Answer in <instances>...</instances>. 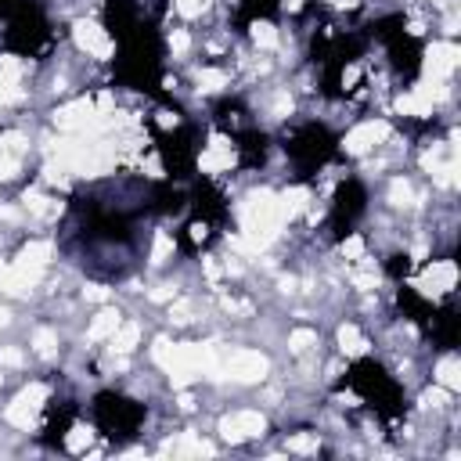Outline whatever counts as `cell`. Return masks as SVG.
Instances as JSON below:
<instances>
[{"label":"cell","mask_w":461,"mask_h":461,"mask_svg":"<svg viewBox=\"0 0 461 461\" xmlns=\"http://www.w3.org/2000/svg\"><path fill=\"white\" fill-rule=\"evenodd\" d=\"M342 256H350V260H364V242H361V238H346V242H342Z\"/></svg>","instance_id":"cell-18"},{"label":"cell","mask_w":461,"mask_h":461,"mask_svg":"<svg viewBox=\"0 0 461 461\" xmlns=\"http://www.w3.org/2000/svg\"><path fill=\"white\" fill-rule=\"evenodd\" d=\"M198 83H202V90H223V87H227V76L216 73V69H202V73H198Z\"/></svg>","instance_id":"cell-15"},{"label":"cell","mask_w":461,"mask_h":461,"mask_svg":"<svg viewBox=\"0 0 461 461\" xmlns=\"http://www.w3.org/2000/svg\"><path fill=\"white\" fill-rule=\"evenodd\" d=\"M411 198H415V191H411L408 181H393V188H389V202L393 206H411Z\"/></svg>","instance_id":"cell-14"},{"label":"cell","mask_w":461,"mask_h":461,"mask_svg":"<svg viewBox=\"0 0 461 461\" xmlns=\"http://www.w3.org/2000/svg\"><path fill=\"white\" fill-rule=\"evenodd\" d=\"M4 324H8V314H4V310H0V328H4Z\"/></svg>","instance_id":"cell-24"},{"label":"cell","mask_w":461,"mask_h":461,"mask_svg":"<svg viewBox=\"0 0 461 461\" xmlns=\"http://www.w3.org/2000/svg\"><path fill=\"white\" fill-rule=\"evenodd\" d=\"M457 371H461L457 361L447 357V361H440V368H436V382H440L447 393H454V389H461V375H457Z\"/></svg>","instance_id":"cell-10"},{"label":"cell","mask_w":461,"mask_h":461,"mask_svg":"<svg viewBox=\"0 0 461 461\" xmlns=\"http://www.w3.org/2000/svg\"><path fill=\"white\" fill-rule=\"evenodd\" d=\"M202 4H206V0H177V11H181L184 18H195V15L202 11Z\"/></svg>","instance_id":"cell-21"},{"label":"cell","mask_w":461,"mask_h":461,"mask_svg":"<svg viewBox=\"0 0 461 461\" xmlns=\"http://www.w3.org/2000/svg\"><path fill=\"white\" fill-rule=\"evenodd\" d=\"M76 43L87 51V54H97V58H108L112 54V43L105 36V29L97 22H76Z\"/></svg>","instance_id":"cell-4"},{"label":"cell","mask_w":461,"mask_h":461,"mask_svg":"<svg viewBox=\"0 0 461 461\" xmlns=\"http://www.w3.org/2000/svg\"><path fill=\"white\" fill-rule=\"evenodd\" d=\"M137 339H141V328L137 324H120L112 332V350L115 354H130L134 346H137Z\"/></svg>","instance_id":"cell-9"},{"label":"cell","mask_w":461,"mask_h":461,"mask_svg":"<svg viewBox=\"0 0 461 461\" xmlns=\"http://www.w3.org/2000/svg\"><path fill=\"white\" fill-rule=\"evenodd\" d=\"M227 375L238 378V382H260L267 375V357L256 354V350H238L227 361Z\"/></svg>","instance_id":"cell-1"},{"label":"cell","mask_w":461,"mask_h":461,"mask_svg":"<svg viewBox=\"0 0 461 461\" xmlns=\"http://www.w3.org/2000/svg\"><path fill=\"white\" fill-rule=\"evenodd\" d=\"M386 134H389V127H386V123L368 120V123H361L357 130L346 134V152H350V155H364V152H371L378 141H386Z\"/></svg>","instance_id":"cell-2"},{"label":"cell","mask_w":461,"mask_h":461,"mask_svg":"<svg viewBox=\"0 0 461 461\" xmlns=\"http://www.w3.org/2000/svg\"><path fill=\"white\" fill-rule=\"evenodd\" d=\"M47 260H51V242H29V245L22 249V256H18V267L40 274V270L47 267Z\"/></svg>","instance_id":"cell-7"},{"label":"cell","mask_w":461,"mask_h":461,"mask_svg":"<svg viewBox=\"0 0 461 461\" xmlns=\"http://www.w3.org/2000/svg\"><path fill=\"white\" fill-rule=\"evenodd\" d=\"M123 321H120V310H101L94 321H90V328H87V335L90 339H112V332L120 328Z\"/></svg>","instance_id":"cell-8"},{"label":"cell","mask_w":461,"mask_h":461,"mask_svg":"<svg viewBox=\"0 0 461 461\" xmlns=\"http://www.w3.org/2000/svg\"><path fill=\"white\" fill-rule=\"evenodd\" d=\"M0 364L15 368V364H22V354H18V350H0Z\"/></svg>","instance_id":"cell-23"},{"label":"cell","mask_w":461,"mask_h":461,"mask_svg":"<svg viewBox=\"0 0 461 461\" xmlns=\"http://www.w3.org/2000/svg\"><path fill=\"white\" fill-rule=\"evenodd\" d=\"M339 346H342V354H350V357H357V354H364V339H361V332L354 328V324H342L339 328Z\"/></svg>","instance_id":"cell-11"},{"label":"cell","mask_w":461,"mask_h":461,"mask_svg":"<svg viewBox=\"0 0 461 461\" xmlns=\"http://www.w3.org/2000/svg\"><path fill=\"white\" fill-rule=\"evenodd\" d=\"M169 253H173V238L166 235V231H159V235H155V249H152V260H155V263H162Z\"/></svg>","instance_id":"cell-16"},{"label":"cell","mask_w":461,"mask_h":461,"mask_svg":"<svg viewBox=\"0 0 461 461\" xmlns=\"http://www.w3.org/2000/svg\"><path fill=\"white\" fill-rule=\"evenodd\" d=\"M454 281H457V270H454L450 260H443V263H433V267H429L422 288H425V292H447V288H454Z\"/></svg>","instance_id":"cell-6"},{"label":"cell","mask_w":461,"mask_h":461,"mask_svg":"<svg viewBox=\"0 0 461 461\" xmlns=\"http://www.w3.org/2000/svg\"><path fill=\"white\" fill-rule=\"evenodd\" d=\"M457 69V47L454 43H433L429 51V73L433 80H447Z\"/></svg>","instance_id":"cell-5"},{"label":"cell","mask_w":461,"mask_h":461,"mask_svg":"<svg viewBox=\"0 0 461 461\" xmlns=\"http://www.w3.org/2000/svg\"><path fill=\"white\" fill-rule=\"evenodd\" d=\"M188 43H191V40H188V33H184V29H177V33L169 36V47L177 51V54H184V51H188Z\"/></svg>","instance_id":"cell-22"},{"label":"cell","mask_w":461,"mask_h":461,"mask_svg":"<svg viewBox=\"0 0 461 461\" xmlns=\"http://www.w3.org/2000/svg\"><path fill=\"white\" fill-rule=\"evenodd\" d=\"M288 450H317V436H292Z\"/></svg>","instance_id":"cell-20"},{"label":"cell","mask_w":461,"mask_h":461,"mask_svg":"<svg viewBox=\"0 0 461 461\" xmlns=\"http://www.w3.org/2000/svg\"><path fill=\"white\" fill-rule=\"evenodd\" d=\"M253 40H256L260 47H267V51H270V47H277V33H274V26H267V22H263V26H256Z\"/></svg>","instance_id":"cell-17"},{"label":"cell","mask_w":461,"mask_h":461,"mask_svg":"<svg viewBox=\"0 0 461 461\" xmlns=\"http://www.w3.org/2000/svg\"><path fill=\"white\" fill-rule=\"evenodd\" d=\"M220 433L223 440H245V436H260L263 433V415L260 411H238V415H231L220 422Z\"/></svg>","instance_id":"cell-3"},{"label":"cell","mask_w":461,"mask_h":461,"mask_svg":"<svg viewBox=\"0 0 461 461\" xmlns=\"http://www.w3.org/2000/svg\"><path fill=\"white\" fill-rule=\"evenodd\" d=\"M288 346H292V354H307L310 346H317V332H310V328H300V332H292V335H288Z\"/></svg>","instance_id":"cell-12"},{"label":"cell","mask_w":461,"mask_h":461,"mask_svg":"<svg viewBox=\"0 0 461 461\" xmlns=\"http://www.w3.org/2000/svg\"><path fill=\"white\" fill-rule=\"evenodd\" d=\"M87 443H90V433H87V429H76V433L65 440L69 450H87Z\"/></svg>","instance_id":"cell-19"},{"label":"cell","mask_w":461,"mask_h":461,"mask_svg":"<svg viewBox=\"0 0 461 461\" xmlns=\"http://www.w3.org/2000/svg\"><path fill=\"white\" fill-rule=\"evenodd\" d=\"M33 346H36V354H40V357H51V354H54V346H58V335H54L51 328H40V332L33 335Z\"/></svg>","instance_id":"cell-13"}]
</instances>
